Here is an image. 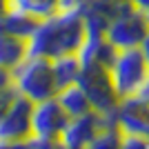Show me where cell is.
I'll use <instances>...</instances> for the list:
<instances>
[{"instance_id": "44dd1931", "label": "cell", "mask_w": 149, "mask_h": 149, "mask_svg": "<svg viewBox=\"0 0 149 149\" xmlns=\"http://www.w3.org/2000/svg\"><path fill=\"white\" fill-rule=\"evenodd\" d=\"M0 149H33L29 140H5L0 138Z\"/></svg>"}, {"instance_id": "277c9868", "label": "cell", "mask_w": 149, "mask_h": 149, "mask_svg": "<svg viewBox=\"0 0 149 149\" xmlns=\"http://www.w3.org/2000/svg\"><path fill=\"white\" fill-rule=\"evenodd\" d=\"M113 85L120 98H129L136 96L143 85L149 80V65L140 47H129V49H120L118 58L111 67Z\"/></svg>"}, {"instance_id": "7c38bea8", "label": "cell", "mask_w": 149, "mask_h": 149, "mask_svg": "<svg viewBox=\"0 0 149 149\" xmlns=\"http://www.w3.org/2000/svg\"><path fill=\"white\" fill-rule=\"evenodd\" d=\"M27 51H29V38L0 31V67L13 71L20 62L27 60Z\"/></svg>"}, {"instance_id": "e0dca14e", "label": "cell", "mask_w": 149, "mask_h": 149, "mask_svg": "<svg viewBox=\"0 0 149 149\" xmlns=\"http://www.w3.org/2000/svg\"><path fill=\"white\" fill-rule=\"evenodd\" d=\"M125 138H127V134L123 131L118 120L111 116L109 123H107V127L87 145V149H120L123 143H125Z\"/></svg>"}, {"instance_id": "484cf974", "label": "cell", "mask_w": 149, "mask_h": 149, "mask_svg": "<svg viewBox=\"0 0 149 149\" xmlns=\"http://www.w3.org/2000/svg\"><path fill=\"white\" fill-rule=\"evenodd\" d=\"M136 96H143V98H147V100H149V80L143 85V89H140V91H138Z\"/></svg>"}, {"instance_id": "d6986e66", "label": "cell", "mask_w": 149, "mask_h": 149, "mask_svg": "<svg viewBox=\"0 0 149 149\" xmlns=\"http://www.w3.org/2000/svg\"><path fill=\"white\" fill-rule=\"evenodd\" d=\"M33 149H67L60 143V138H29Z\"/></svg>"}, {"instance_id": "ffe728a7", "label": "cell", "mask_w": 149, "mask_h": 149, "mask_svg": "<svg viewBox=\"0 0 149 149\" xmlns=\"http://www.w3.org/2000/svg\"><path fill=\"white\" fill-rule=\"evenodd\" d=\"M120 149H149V143L143 140V138H138V136H127Z\"/></svg>"}, {"instance_id": "5b68a950", "label": "cell", "mask_w": 149, "mask_h": 149, "mask_svg": "<svg viewBox=\"0 0 149 149\" xmlns=\"http://www.w3.org/2000/svg\"><path fill=\"white\" fill-rule=\"evenodd\" d=\"M147 33H149V16L145 11H140L136 5L129 7L127 11H123L107 29V38L118 49L140 47L143 40L147 38Z\"/></svg>"}, {"instance_id": "ac0fdd59", "label": "cell", "mask_w": 149, "mask_h": 149, "mask_svg": "<svg viewBox=\"0 0 149 149\" xmlns=\"http://www.w3.org/2000/svg\"><path fill=\"white\" fill-rule=\"evenodd\" d=\"M20 96V91H18V87L16 85H11V87H7L5 91H0V120L7 116V111L11 109V105H13V100Z\"/></svg>"}, {"instance_id": "2e32d148", "label": "cell", "mask_w": 149, "mask_h": 149, "mask_svg": "<svg viewBox=\"0 0 149 149\" xmlns=\"http://www.w3.org/2000/svg\"><path fill=\"white\" fill-rule=\"evenodd\" d=\"M80 58L78 54H69V56H60L54 60V74H56L58 87L65 89L69 85H76L78 74H80Z\"/></svg>"}, {"instance_id": "4fadbf2b", "label": "cell", "mask_w": 149, "mask_h": 149, "mask_svg": "<svg viewBox=\"0 0 149 149\" xmlns=\"http://www.w3.org/2000/svg\"><path fill=\"white\" fill-rule=\"evenodd\" d=\"M38 25H40V18L25 11H5L0 16V31H7L11 36L31 38Z\"/></svg>"}, {"instance_id": "30bf717a", "label": "cell", "mask_w": 149, "mask_h": 149, "mask_svg": "<svg viewBox=\"0 0 149 149\" xmlns=\"http://www.w3.org/2000/svg\"><path fill=\"white\" fill-rule=\"evenodd\" d=\"M33 107H36V102L20 93L13 100L7 116L0 120V138H5V140H29V138H33V129H31Z\"/></svg>"}, {"instance_id": "ba28073f", "label": "cell", "mask_w": 149, "mask_h": 149, "mask_svg": "<svg viewBox=\"0 0 149 149\" xmlns=\"http://www.w3.org/2000/svg\"><path fill=\"white\" fill-rule=\"evenodd\" d=\"M69 120H71V116L65 111V107L58 102V98L36 102L33 113H31L33 138H60Z\"/></svg>"}, {"instance_id": "d4e9b609", "label": "cell", "mask_w": 149, "mask_h": 149, "mask_svg": "<svg viewBox=\"0 0 149 149\" xmlns=\"http://www.w3.org/2000/svg\"><path fill=\"white\" fill-rule=\"evenodd\" d=\"M140 49H143L145 58H147V65H149V33H147V38L143 40V45H140Z\"/></svg>"}, {"instance_id": "8992f818", "label": "cell", "mask_w": 149, "mask_h": 149, "mask_svg": "<svg viewBox=\"0 0 149 149\" xmlns=\"http://www.w3.org/2000/svg\"><path fill=\"white\" fill-rule=\"evenodd\" d=\"M134 7L131 0H85L80 5L87 36H107V29L123 11Z\"/></svg>"}, {"instance_id": "cb8c5ba5", "label": "cell", "mask_w": 149, "mask_h": 149, "mask_svg": "<svg viewBox=\"0 0 149 149\" xmlns=\"http://www.w3.org/2000/svg\"><path fill=\"white\" fill-rule=\"evenodd\" d=\"M134 5L140 9V11H145V13H149V0H131Z\"/></svg>"}, {"instance_id": "9c48e42d", "label": "cell", "mask_w": 149, "mask_h": 149, "mask_svg": "<svg viewBox=\"0 0 149 149\" xmlns=\"http://www.w3.org/2000/svg\"><path fill=\"white\" fill-rule=\"evenodd\" d=\"M127 136H138L149 143V100L143 96H129L120 100L113 113Z\"/></svg>"}, {"instance_id": "52a82bcc", "label": "cell", "mask_w": 149, "mask_h": 149, "mask_svg": "<svg viewBox=\"0 0 149 149\" xmlns=\"http://www.w3.org/2000/svg\"><path fill=\"white\" fill-rule=\"evenodd\" d=\"M109 118L111 116H102L96 109L82 113V116H76L69 120V125L60 134V143L67 149H87V145L107 127Z\"/></svg>"}, {"instance_id": "7402d4cb", "label": "cell", "mask_w": 149, "mask_h": 149, "mask_svg": "<svg viewBox=\"0 0 149 149\" xmlns=\"http://www.w3.org/2000/svg\"><path fill=\"white\" fill-rule=\"evenodd\" d=\"M11 85H16V80H13V71H11V69L0 67V91H5V89L11 87Z\"/></svg>"}, {"instance_id": "7a4b0ae2", "label": "cell", "mask_w": 149, "mask_h": 149, "mask_svg": "<svg viewBox=\"0 0 149 149\" xmlns=\"http://www.w3.org/2000/svg\"><path fill=\"white\" fill-rule=\"evenodd\" d=\"M13 80H16L18 91L31 98L33 102L51 100L60 93L56 74H54V60H49V58H27L25 62H20L13 69Z\"/></svg>"}, {"instance_id": "3957f363", "label": "cell", "mask_w": 149, "mask_h": 149, "mask_svg": "<svg viewBox=\"0 0 149 149\" xmlns=\"http://www.w3.org/2000/svg\"><path fill=\"white\" fill-rule=\"evenodd\" d=\"M76 85L85 91V96L89 98V102L96 111H100L102 116H113L116 113L123 98L116 91L113 76L109 67L98 65V62H85L80 67Z\"/></svg>"}, {"instance_id": "8fae6325", "label": "cell", "mask_w": 149, "mask_h": 149, "mask_svg": "<svg viewBox=\"0 0 149 149\" xmlns=\"http://www.w3.org/2000/svg\"><path fill=\"white\" fill-rule=\"evenodd\" d=\"M118 54H120V49L107 36H87L80 51H78V58H80V65L98 62V65H105V67L111 69Z\"/></svg>"}, {"instance_id": "4316f807", "label": "cell", "mask_w": 149, "mask_h": 149, "mask_svg": "<svg viewBox=\"0 0 149 149\" xmlns=\"http://www.w3.org/2000/svg\"><path fill=\"white\" fill-rule=\"evenodd\" d=\"M7 11V0H0V16Z\"/></svg>"}, {"instance_id": "5bb4252c", "label": "cell", "mask_w": 149, "mask_h": 149, "mask_svg": "<svg viewBox=\"0 0 149 149\" xmlns=\"http://www.w3.org/2000/svg\"><path fill=\"white\" fill-rule=\"evenodd\" d=\"M62 9L60 0H7V11H25L45 20Z\"/></svg>"}, {"instance_id": "6da1fadb", "label": "cell", "mask_w": 149, "mask_h": 149, "mask_svg": "<svg viewBox=\"0 0 149 149\" xmlns=\"http://www.w3.org/2000/svg\"><path fill=\"white\" fill-rule=\"evenodd\" d=\"M85 38H87V27H85L80 7L60 9L51 18L40 20V25L29 38L27 58L40 56L56 60L60 56L78 54Z\"/></svg>"}, {"instance_id": "9a60e30c", "label": "cell", "mask_w": 149, "mask_h": 149, "mask_svg": "<svg viewBox=\"0 0 149 149\" xmlns=\"http://www.w3.org/2000/svg\"><path fill=\"white\" fill-rule=\"evenodd\" d=\"M56 98H58V102L65 107V111H67L71 118L82 116V113H87V111L93 109L91 102H89V98L85 96V91H82L78 85H69V87L60 89V93H58Z\"/></svg>"}, {"instance_id": "603a6c76", "label": "cell", "mask_w": 149, "mask_h": 149, "mask_svg": "<svg viewBox=\"0 0 149 149\" xmlns=\"http://www.w3.org/2000/svg\"><path fill=\"white\" fill-rule=\"evenodd\" d=\"M85 0H60V5H62V9H69V7H80Z\"/></svg>"}]
</instances>
